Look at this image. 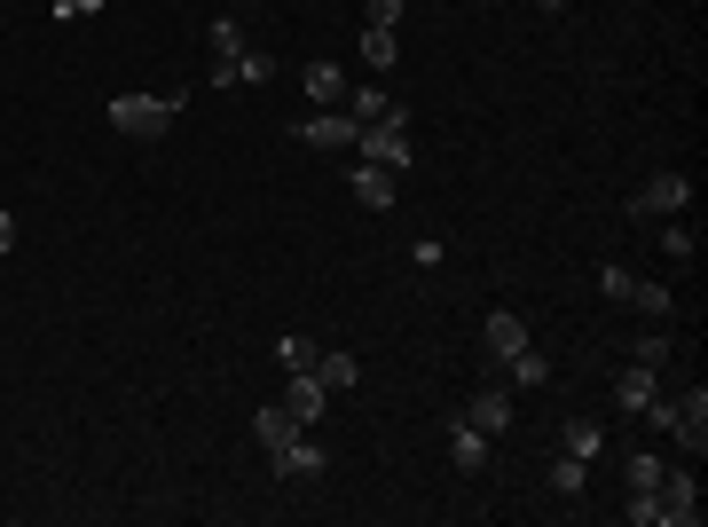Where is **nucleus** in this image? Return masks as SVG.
Wrapping results in <instances>:
<instances>
[{
	"instance_id": "16",
	"label": "nucleus",
	"mask_w": 708,
	"mask_h": 527,
	"mask_svg": "<svg viewBox=\"0 0 708 527\" xmlns=\"http://www.w3.org/2000/svg\"><path fill=\"white\" fill-rule=\"evenodd\" d=\"M504 371H512V386H552V355H544L536 338H527V346H519V355H512Z\"/></svg>"
},
{
	"instance_id": "25",
	"label": "nucleus",
	"mask_w": 708,
	"mask_h": 527,
	"mask_svg": "<svg viewBox=\"0 0 708 527\" xmlns=\"http://www.w3.org/2000/svg\"><path fill=\"white\" fill-rule=\"evenodd\" d=\"M276 363H284V371H315V338H300V331H292V338L276 346Z\"/></svg>"
},
{
	"instance_id": "10",
	"label": "nucleus",
	"mask_w": 708,
	"mask_h": 527,
	"mask_svg": "<svg viewBox=\"0 0 708 527\" xmlns=\"http://www.w3.org/2000/svg\"><path fill=\"white\" fill-rule=\"evenodd\" d=\"M465 417L488 433V442H504V433H512V394H504V386H481V394L465 402Z\"/></svg>"
},
{
	"instance_id": "24",
	"label": "nucleus",
	"mask_w": 708,
	"mask_h": 527,
	"mask_svg": "<svg viewBox=\"0 0 708 527\" xmlns=\"http://www.w3.org/2000/svg\"><path fill=\"white\" fill-rule=\"evenodd\" d=\"M669 355H677V346H669V331H661V323H654V331H646V338H638V363H646V371H661V363H669Z\"/></svg>"
},
{
	"instance_id": "6",
	"label": "nucleus",
	"mask_w": 708,
	"mask_h": 527,
	"mask_svg": "<svg viewBox=\"0 0 708 527\" xmlns=\"http://www.w3.org/2000/svg\"><path fill=\"white\" fill-rule=\"evenodd\" d=\"M276 465V480H323V465H331V449L315 442V433H292V442L269 457Z\"/></svg>"
},
{
	"instance_id": "3",
	"label": "nucleus",
	"mask_w": 708,
	"mask_h": 527,
	"mask_svg": "<svg viewBox=\"0 0 708 527\" xmlns=\"http://www.w3.org/2000/svg\"><path fill=\"white\" fill-rule=\"evenodd\" d=\"M692 205V182L685 173H654L646 190H630V221H669V213H685Z\"/></svg>"
},
{
	"instance_id": "5",
	"label": "nucleus",
	"mask_w": 708,
	"mask_h": 527,
	"mask_svg": "<svg viewBox=\"0 0 708 527\" xmlns=\"http://www.w3.org/2000/svg\"><path fill=\"white\" fill-rule=\"evenodd\" d=\"M654 504H661V527H692L700 519V473H661Z\"/></svg>"
},
{
	"instance_id": "11",
	"label": "nucleus",
	"mask_w": 708,
	"mask_h": 527,
	"mask_svg": "<svg viewBox=\"0 0 708 527\" xmlns=\"http://www.w3.org/2000/svg\"><path fill=\"white\" fill-rule=\"evenodd\" d=\"M346 190H354V205H371V213H386V205L402 197V190H394V173H386V165H371V158L354 165V182H346Z\"/></svg>"
},
{
	"instance_id": "12",
	"label": "nucleus",
	"mask_w": 708,
	"mask_h": 527,
	"mask_svg": "<svg viewBox=\"0 0 708 527\" xmlns=\"http://www.w3.org/2000/svg\"><path fill=\"white\" fill-rule=\"evenodd\" d=\"M292 433H307V425H300V417H292L284 402H269V409H252V442L269 449V457H276V449L292 442Z\"/></svg>"
},
{
	"instance_id": "22",
	"label": "nucleus",
	"mask_w": 708,
	"mask_h": 527,
	"mask_svg": "<svg viewBox=\"0 0 708 527\" xmlns=\"http://www.w3.org/2000/svg\"><path fill=\"white\" fill-rule=\"evenodd\" d=\"M598 449H606V433H598L590 417H575V425H567V457H583V465H590Z\"/></svg>"
},
{
	"instance_id": "30",
	"label": "nucleus",
	"mask_w": 708,
	"mask_h": 527,
	"mask_svg": "<svg viewBox=\"0 0 708 527\" xmlns=\"http://www.w3.org/2000/svg\"><path fill=\"white\" fill-rule=\"evenodd\" d=\"M536 9H544V17H559V9H567V0H536Z\"/></svg>"
},
{
	"instance_id": "26",
	"label": "nucleus",
	"mask_w": 708,
	"mask_h": 527,
	"mask_svg": "<svg viewBox=\"0 0 708 527\" xmlns=\"http://www.w3.org/2000/svg\"><path fill=\"white\" fill-rule=\"evenodd\" d=\"M552 488H559V496H583V457H567V449H559V465H552Z\"/></svg>"
},
{
	"instance_id": "15",
	"label": "nucleus",
	"mask_w": 708,
	"mask_h": 527,
	"mask_svg": "<svg viewBox=\"0 0 708 527\" xmlns=\"http://www.w3.org/2000/svg\"><path fill=\"white\" fill-rule=\"evenodd\" d=\"M481 338H488V355H496V363H512V355H519V346H527V323H519V315H504V307H496V315H488V331H481Z\"/></svg>"
},
{
	"instance_id": "21",
	"label": "nucleus",
	"mask_w": 708,
	"mask_h": 527,
	"mask_svg": "<svg viewBox=\"0 0 708 527\" xmlns=\"http://www.w3.org/2000/svg\"><path fill=\"white\" fill-rule=\"evenodd\" d=\"M363 63H371V71H394V63H402V48H394V32H378V24H363Z\"/></svg>"
},
{
	"instance_id": "9",
	"label": "nucleus",
	"mask_w": 708,
	"mask_h": 527,
	"mask_svg": "<svg viewBox=\"0 0 708 527\" xmlns=\"http://www.w3.org/2000/svg\"><path fill=\"white\" fill-rule=\"evenodd\" d=\"M292 134L315 142V150H354V119H346V111H307Z\"/></svg>"
},
{
	"instance_id": "14",
	"label": "nucleus",
	"mask_w": 708,
	"mask_h": 527,
	"mask_svg": "<svg viewBox=\"0 0 708 527\" xmlns=\"http://www.w3.org/2000/svg\"><path fill=\"white\" fill-rule=\"evenodd\" d=\"M307 103L315 111H338L346 103V71L338 63H307Z\"/></svg>"
},
{
	"instance_id": "27",
	"label": "nucleus",
	"mask_w": 708,
	"mask_h": 527,
	"mask_svg": "<svg viewBox=\"0 0 708 527\" xmlns=\"http://www.w3.org/2000/svg\"><path fill=\"white\" fill-rule=\"evenodd\" d=\"M402 9H409V0H371V24H378V32H394V24H402Z\"/></svg>"
},
{
	"instance_id": "29",
	"label": "nucleus",
	"mask_w": 708,
	"mask_h": 527,
	"mask_svg": "<svg viewBox=\"0 0 708 527\" xmlns=\"http://www.w3.org/2000/svg\"><path fill=\"white\" fill-rule=\"evenodd\" d=\"M9 244H17V221H9V213H0V252H9Z\"/></svg>"
},
{
	"instance_id": "17",
	"label": "nucleus",
	"mask_w": 708,
	"mask_h": 527,
	"mask_svg": "<svg viewBox=\"0 0 708 527\" xmlns=\"http://www.w3.org/2000/svg\"><path fill=\"white\" fill-rule=\"evenodd\" d=\"M614 402H623V409H630V417H638V409H646V402H654V371H646V363H630V371H623V378H614Z\"/></svg>"
},
{
	"instance_id": "20",
	"label": "nucleus",
	"mask_w": 708,
	"mask_h": 527,
	"mask_svg": "<svg viewBox=\"0 0 708 527\" xmlns=\"http://www.w3.org/2000/svg\"><path fill=\"white\" fill-rule=\"evenodd\" d=\"M654 229H661V252H669V260H677V268H685V260H692V252H700V236H692V229H685V221H677V213H669V221H654Z\"/></svg>"
},
{
	"instance_id": "18",
	"label": "nucleus",
	"mask_w": 708,
	"mask_h": 527,
	"mask_svg": "<svg viewBox=\"0 0 708 527\" xmlns=\"http://www.w3.org/2000/svg\"><path fill=\"white\" fill-rule=\"evenodd\" d=\"M315 378H323L331 394H354V386H363V371H354V355H315Z\"/></svg>"
},
{
	"instance_id": "8",
	"label": "nucleus",
	"mask_w": 708,
	"mask_h": 527,
	"mask_svg": "<svg viewBox=\"0 0 708 527\" xmlns=\"http://www.w3.org/2000/svg\"><path fill=\"white\" fill-rule=\"evenodd\" d=\"M441 442H449V465H457V473H481V465H488V433H481L473 417H449Z\"/></svg>"
},
{
	"instance_id": "2",
	"label": "nucleus",
	"mask_w": 708,
	"mask_h": 527,
	"mask_svg": "<svg viewBox=\"0 0 708 527\" xmlns=\"http://www.w3.org/2000/svg\"><path fill=\"white\" fill-rule=\"evenodd\" d=\"M173 111H182V95H111V126L134 142H158L173 126Z\"/></svg>"
},
{
	"instance_id": "13",
	"label": "nucleus",
	"mask_w": 708,
	"mask_h": 527,
	"mask_svg": "<svg viewBox=\"0 0 708 527\" xmlns=\"http://www.w3.org/2000/svg\"><path fill=\"white\" fill-rule=\"evenodd\" d=\"M338 111H346L354 126H378V119H394L402 103H394V95H378V87H346V103H338Z\"/></svg>"
},
{
	"instance_id": "23",
	"label": "nucleus",
	"mask_w": 708,
	"mask_h": 527,
	"mask_svg": "<svg viewBox=\"0 0 708 527\" xmlns=\"http://www.w3.org/2000/svg\"><path fill=\"white\" fill-rule=\"evenodd\" d=\"M661 473H669L661 457H630V496H654V488H661Z\"/></svg>"
},
{
	"instance_id": "28",
	"label": "nucleus",
	"mask_w": 708,
	"mask_h": 527,
	"mask_svg": "<svg viewBox=\"0 0 708 527\" xmlns=\"http://www.w3.org/2000/svg\"><path fill=\"white\" fill-rule=\"evenodd\" d=\"M111 0H55V17H103Z\"/></svg>"
},
{
	"instance_id": "1",
	"label": "nucleus",
	"mask_w": 708,
	"mask_h": 527,
	"mask_svg": "<svg viewBox=\"0 0 708 527\" xmlns=\"http://www.w3.org/2000/svg\"><path fill=\"white\" fill-rule=\"evenodd\" d=\"M354 150H363L371 165H386V173H409V158H417L409 111H394V119H378V126H354Z\"/></svg>"
},
{
	"instance_id": "19",
	"label": "nucleus",
	"mask_w": 708,
	"mask_h": 527,
	"mask_svg": "<svg viewBox=\"0 0 708 527\" xmlns=\"http://www.w3.org/2000/svg\"><path fill=\"white\" fill-rule=\"evenodd\" d=\"M205 48H213V63H236V55H244V24H236V17H213Z\"/></svg>"
},
{
	"instance_id": "4",
	"label": "nucleus",
	"mask_w": 708,
	"mask_h": 527,
	"mask_svg": "<svg viewBox=\"0 0 708 527\" xmlns=\"http://www.w3.org/2000/svg\"><path fill=\"white\" fill-rule=\"evenodd\" d=\"M598 284H606V300H623V307H638V315H669V307H677V300H669V284L630 276V268H606Z\"/></svg>"
},
{
	"instance_id": "7",
	"label": "nucleus",
	"mask_w": 708,
	"mask_h": 527,
	"mask_svg": "<svg viewBox=\"0 0 708 527\" xmlns=\"http://www.w3.org/2000/svg\"><path fill=\"white\" fill-rule=\"evenodd\" d=\"M284 409H292V417L315 433V425H323V409H331V386H323L315 371H292V386H284Z\"/></svg>"
}]
</instances>
